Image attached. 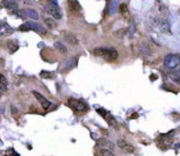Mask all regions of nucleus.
I'll return each mask as SVG.
<instances>
[{
    "label": "nucleus",
    "instance_id": "obj_16",
    "mask_svg": "<svg viewBox=\"0 0 180 156\" xmlns=\"http://www.w3.org/2000/svg\"><path fill=\"white\" fill-rule=\"evenodd\" d=\"M8 90V80L2 74H0V93H4Z\"/></svg>",
    "mask_w": 180,
    "mask_h": 156
},
{
    "label": "nucleus",
    "instance_id": "obj_21",
    "mask_svg": "<svg viewBox=\"0 0 180 156\" xmlns=\"http://www.w3.org/2000/svg\"><path fill=\"white\" fill-rule=\"evenodd\" d=\"M99 156H115V155H114L111 151H109V150L102 149L99 151Z\"/></svg>",
    "mask_w": 180,
    "mask_h": 156
},
{
    "label": "nucleus",
    "instance_id": "obj_7",
    "mask_svg": "<svg viewBox=\"0 0 180 156\" xmlns=\"http://www.w3.org/2000/svg\"><path fill=\"white\" fill-rule=\"evenodd\" d=\"M33 95L35 96L36 99H37V100L39 101V103L41 104V107H42L44 110H47V109H49L50 106H51V103L46 99V97H44L43 95H41L40 93H38L37 91H33Z\"/></svg>",
    "mask_w": 180,
    "mask_h": 156
},
{
    "label": "nucleus",
    "instance_id": "obj_18",
    "mask_svg": "<svg viewBox=\"0 0 180 156\" xmlns=\"http://www.w3.org/2000/svg\"><path fill=\"white\" fill-rule=\"evenodd\" d=\"M136 23H135L134 20H131L130 21V25H128V33L130 36H134L135 33H136Z\"/></svg>",
    "mask_w": 180,
    "mask_h": 156
},
{
    "label": "nucleus",
    "instance_id": "obj_11",
    "mask_svg": "<svg viewBox=\"0 0 180 156\" xmlns=\"http://www.w3.org/2000/svg\"><path fill=\"white\" fill-rule=\"evenodd\" d=\"M63 36H64V39L67 40V42L72 44V46H77L78 42H79V41H78V39H77V37L73 34V33L65 32L64 34H63Z\"/></svg>",
    "mask_w": 180,
    "mask_h": 156
},
{
    "label": "nucleus",
    "instance_id": "obj_20",
    "mask_svg": "<svg viewBox=\"0 0 180 156\" xmlns=\"http://www.w3.org/2000/svg\"><path fill=\"white\" fill-rule=\"evenodd\" d=\"M18 47H18V44L15 43L14 41H8V49L10 50L11 54L16 52V51L18 50Z\"/></svg>",
    "mask_w": 180,
    "mask_h": 156
},
{
    "label": "nucleus",
    "instance_id": "obj_6",
    "mask_svg": "<svg viewBox=\"0 0 180 156\" xmlns=\"http://www.w3.org/2000/svg\"><path fill=\"white\" fill-rule=\"evenodd\" d=\"M68 104L70 107L73 109L74 111L76 112H85V111L88 110V106L83 103L82 100H79V99H75V98H70L68 99Z\"/></svg>",
    "mask_w": 180,
    "mask_h": 156
},
{
    "label": "nucleus",
    "instance_id": "obj_25",
    "mask_svg": "<svg viewBox=\"0 0 180 156\" xmlns=\"http://www.w3.org/2000/svg\"><path fill=\"white\" fill-rule=\"evenodd\" d=\"M107 1H110V0H107Z\"/></svg>",
    "mask_w": 180,
    "mask_h": 156
},
{
    "label": "nucleus",
    "instance_id": "obj_22",
    "mask_svg": "<svg viewBox=\"0 0 180 156\" xmlns=\"http://www.w3.org/2000/svg\"><path fill=\"white\" fill-rule=\"evenodd\" d=\"M46 25L49 26L50 29H54L56 28V21H54L53 19H50V18H47L46 19Z\"/></svg>",
    "mask_w": 180,
    "mask_h": 156
},
{
    "label": "nucleus",
    "instance_id": "obj_23",
    "mask_svg": "<svg viewBox=\"0 0 180 156\" xmlns=\"http://www.w3.org/2000/svg\"><path fill=\"white\" fill-rule=\"evenodd\" d=\"M40 77H42V78H52L53 77V73H52V72H47V71H42L40 73Z\"/></svg>",
    "mask_w": 180,
    "mask_h": 156
},
{
    "label": "nucleus",
    "instance_id": "obj_2",
    "mask_svg": "<svg viewBox=\"0 0 180 156\" xmlns=\"http://www.w3.org/2000/svg\"><path fill=\"white\" fill-rule=\"evenodd\" d=\"M19 30L20 31H35L37 32L38 34H42V35H44L46 33V29L44 28L43 25L36 22H33V21H28L23 23V25L19 26Z\"/></svg>",
    "mask_w": 180,
    "mask_h": 156
},
{
    "label": "nucleus",
    "instance_id": "obj_3",
    "mask_svg": "<svg viewBox=\"0 0 180 156\" xmlns=\"http://www.w3.org/2000/svg\"><path fill=\"white\" fill-rule=\"evenodd\" d=\"M172 143H173V135L169 133V134H162L157 138V146L159 149L166 150L170 149L172 147Z\"/></svg>",
    "mask_w": 180,
    "mask_h": 156
},
{
    "label": "nucleus",
    "instance_id": "obj_15",
    "mask_svg": "<svg viewBox=\"0 0 180 156\" xmlns=\"http://www.w3.org/2000/svg\"><path fill=\"white\" fill-rule=\"evenodd\" d=\"M68 7H70L71 10L75 12V13L81 11V5H80V3L77 0H68Z\"/></svg>",
    "mask_w": 180,
    "mask_h": 156
},
{
    "label": "nucleus",
    "instance_id": "obj_12",
    "mask_svg": "<svg viewBox=\"0 0 180 156\" xmlns=\"http://www.w3.org/2000/svg\"><path fill=\"white\" fill-rule=\"evenodd\" d=\"M1 4L3 5L4 8H7L8 10H12V11L17 10L18 8V3L15 0H2Z\"/></svg>",
    "mask_w": 180,
    "mask_h": 156
},
{
    "label": "nucleus",
    "instance_id": "obj_19",
    "mask_svg": "<svg viewBox=\"0 0 180 156\" xmlns=\"http://www.w3.org/2000/svg\"><path fill=\"white\" fill-rule=\"evenodd\" d=\"M170 77L172 78L174 81L178 82V80L180 79V69H178V70H174V71L171 72Z\"/></svg>",
    "mask_w": 180,
    "mask_h": 156
},
{
    "label": "nucleus",
    "instance_id": "obj_17",
    "mask_svg": "<svg viewBox=\"0 0 180 156\" xmlns=\"http://www.w3.org/2000/svg\"><path fill=\"white\" fill-rule=\"evenodd\" d=\"M54 47H55L61 54H67L68 53L67 47H64L63 44H62L61 42H59V41H56V42L54 43Z\"/></svg>",
    "mask_w": 180,
    "mask_h": 156
},
{
    "label": "nucleus",
    "instance_id": "obj_10",
    "mask_svg": "<svg viewBox=\"0 0 180 156\" xmlns=\"http://www.w3.org/2000/svg\"><path fill=\"white\" fill-rule=\"evenodd\" d=\"M14 30L7 22H0V36H10L13 34Z\"/></svg>",
    "mask_w": 180,
    "mask_h": 156
},
{
    "label": "nucleus",
    "instance_id": "obj_14",
    "mask_svg": "<svg viewBox=\"0 0 180 156\" xmlns=\"http://www.w3.org/2000/svg\"><path fill=\"white\" fill-rule=\"evenodd\" d=\"M119 12L124 19H128L130 18V10H128L127 3H121L119 5Z\"/></svg>",
    "mask_w": 180,
    "mask_h": 156
},
{
    "label": "nucleus",
    "instance_id": "obj_5",
    "mask_svg": "<svg viewBox=\"0 0 180 156\" xmlns=\"http://www.w3.org/2000/svg\"><path fill=\"white\" fill-rule=\"evenodd\" d=\"M46 11L49 12V14L55 19H61L62 13L61 10L59 8V7L57 5L56 0H50V3L46 5Z\"/></svg>",
    "mask_w": 180,
    "mask_h": 156
},
{
    "label": "nucleus",
    "instance_id": "obj_1",
    "mask_svg": "<svg viewBox=\"0 0 180 156\" xmlns=\"http://www.w3.org/2000/svg\"><path fill=\"white\" fill-rule=\"evenodd\" d=\"M93 54L97 57H101V58L106 59V61H114L118 58V52L114 49V47H98L93 50Z\"/></svg>",
    "mask_w": 180,
    "mask_h": 156
},
{
    "label": "nucleus",
    "instance_id": "obj_9",
    "mask_svg": "<svg viewBox=\"0 0 180 156\" xmlns=\"http://www.w3.org/2000/svg\"><path fill=\"white\" fill-rule=\"evenodd\" d=\"M156 25L160 29V31L162 33H166V34H170L171 33L170 25L166 19H162V18L161 19H156Z\"/></svg>",
    "mask_w": 180,
    "mask_h": 156
},
{
    "label": "nucleus",
    "instance_id": "obj_8",
    "mask_svg": "<svg viewBox=\"0 0 180 156\" xmlns=\"http://www.w3.org/2000/svg\"><path fill=\"white\" fill-rule=\"evenodd\" d=\"M117 145L122 151L127 152V153H134L135 152V148L134 146H132L131 143H128V142H125L124 139H118L117 142Z\"/></svg>",
    "mask_w": 180,
    "mask_h": 156
},
{
    "label": "nucleus",
    "instance_id": "obj_4",
    "mask_svg": "<svg viewBox=\"0 0 180 156\" xmlns=\"http://www.w3.org/2000/svg\"><path fill=\"white\" fill-rule=\"evenodd\" d=\"M180 64V55L178 54H169L164 58V67L174 70Z\"/></svg>",
    "mask_w": 180,
    "mask_h": 156
},
{
    "label": "nucleus",
    "instance_id": "obj_13",
    "mask_svg": "<svg viewBox=\"0 0 180 156\" xmlns=\"http://www.w3.org/2000/svg\"><path fill=\"white\" fill-rule=\"evenodd\" d=\"M25 12V16L29 17L30 19H34V20H37L38 19V13L37 11L34 10V8H26L23 10Z\"/></svg>",
    "mask_w": 180,
    "mask_h": 156
},
{
    "label": "nucleus",
    "instance_id": "obj_24",
    "mask_svg": "<svg viewBox=\"0 0 180 156\" xmlns=\"http://www.w3.org/2000/svg\"><path fill=\"white\" fill-rule=\"evenodd\" d=\"M178 83H180V79H179V80H178Z\"/></svg>",
    "mask_w": 180,
    "mask_h": 156
}]
</instances>
